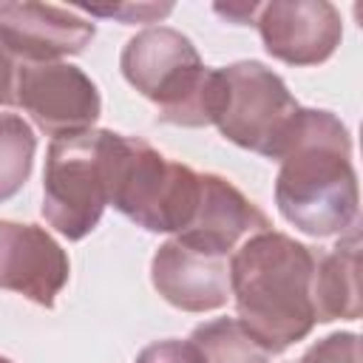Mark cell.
<instances>
[{
	"instance_id": "obj_15",
	"label": "cell",
	"mask_w": 363,
	"mask_h": 363,
	"mask_svg": "<svg viewBox=\"0 0 363 363\" xmlns=\"http://www.w3.org/2000/svg\"><path fill=\"white\" fill-rule=\"evenodd\" d=\"M34 128L20 113L0 111V204L26 187L34 167Z\"/></svg>"
},
{
	"instance_id": "obj_10",
	"label": "cell",
	"mask_w": 363,
	"mask_h": 363,
	"mask_svg": "<svg viewBox=\"0 0 363 363\" xmlns=\"http://www.w3.org/2000/svg\"><path fill=\"white\" fill-rule=\"evenodd\" d=\"M153 289L182 312H213L230 301V255L167 238L150 261Z\"/></svg>"
},
{
	"instance_id": "obj_21",
	"label": "cell",
	"mask_w": 363,
	"mask_h": 363,
	"mask_svg": "<svg viewBox=\"0 0 363 363\" xmlns=\"http://www.w3.org/2000/svg\"><path fill=\"white\" fill-rule=\"evenodd\" d=\"M0 363H14V360H9V357H3V354H0Z\"/></svg>"
},
{
	"instance_id": "obj_9",
	"label": "cell",
	"mask_w": 363,
	"mask_h": 363,
	"mask_svg": "<svg viewBox=\"0 0 363 363\" xmlns=\"http://www.w3.org/2000/svg\"><path fill=\"white\" fill-rule=\"evenodd\" d=\"M68 275V252L45 227L0 218V289L51 309Z\"/></svg>"
},
{
	"instance_id": "obj_12",
	"label": "cell",
	"mask_w": 363,
	"mask_h": 363,
	"mask_svg": "<svg viewBox=\"0 0 363 363\" xmlns=\"http://www.w3.org/2000/svg\"><path fill=\"white\" fill-rule=\"evenodd\" d=\"M264 230H272L264 210H258L224 176L201 173V190H199L193 221L176 238L221 255H233L250 235Z\"/></svg>"
},
{
	"instance_id": "obj_6",
	"label": "cell",
	"mask_w": 363,
	"mask_h": 363,
	"mask_svg": "<svg viewBox=\"0 0 363 363\" xmlns=\"http://www.w3.org/2000/svg\"><path fill=\"white\" fill-rule=\"evenodd\" d=\"M108 128L51 139L43 170V218L68 241L85 238L108 207Z\"/></svg>"
},
{
	"instance_id": "obj_5",
	"label": "cell",
	"mask_w": 363,
	"mask_h": 363,
	"mask_svg": "<svg viewBox=\"0 0 363 363\" xmlns=\"http://www.w3.org/2000/svg\"><path fill=\"white\" fill-rule=\"evenodd\" d=\"M301 105L286 82L258 60L218 68V99L213 125L218 133L264 159H281Z\"/></svg>"
},
{
	"instance_id": "obj_4",
	"label": "cell",
	"mask_w": 363,
	"mask_h": 363,
	"mask_svg": "<svg viewBox=\"0 0 363 363\" xmlns=\"http://www.w3.org/2000/svg\"><path fill=\"white\" fill-rule=\"evenodd\" d=\"M108 207L147 233L179 235L193 221L201 173L167 159L150 142L108 130L105 136Z\"/></svg>"
},
{
	"instance_id": "obj_1",
	"label": "cell",
	"mask_w": 363,
	"mask_h": 363,
	"mask_svg": "<svg viewBox=\"0 0 363 363\" xmlns=\"http://www.w3.org/2000/svg\"><path fill=\"white\" fill-rule=\"evenodd\" d=\"M275 204L312 238H343L360 227V193L349 128L323 108H301L281 153Z\"/></svg>"
},
{
	"instance_id": "obj_8",
	"label": "cell",
	"mask_w": 363,
	"mask_h": 363,
	"mask_svg": "<svg viewBox=\"0 0 363 363\" xmlns=\"http://www.w3.org/2000/svg\"><path fill=\"white\" fill-rule=\"evenodd\" d=\"M252 26H258L267 54L295 68L326 62L343 40L340 11L326 0L261 3Z\"/></svg>"
},
{
	"instance_id": "obj_7",
	"label": "cell",
	"mask_w": 363,
	"mask_h": 363,
	"mask_svg": "<svg viewBox=\"0 0 363 363\" xmlns=\"http://www.w3.org/2000/svg\"><path fill=\"white\" fill-rule=\"evenodd\" d=\"M14 108H23L45 136L60 139L94 130L102 113V96L79 65L65 60L23 62Z\"/></svg>"
},
{
	"instance_id": "obj_13",
	"label": "cell",
	"mask_w": 363,
	"mask_h": 363,
	"mask_svg": "<svg viewBox=\"0 0 363 363\" xmlns=\"http://www.w3.org/2000/svg\"><path fill=\"white\" fill-rule=\"evenodd\" d=\"M312 298L318 323L360 318V230L337 238L326 252H315Z\"/></svg>"
},
{
	"instance_id": "obj_20",
	"label": "cell",
	"mask_w": 363,
	"mask_h": 363,
	"mask_svg": "<svg viewBox=\"0 0 363 363\" xmlns=\"http://www.w3.org/2000/svg\"><path fill=\"white\" fill-rule=\"evenodd\" d=\"M258 9H261V3H227V6L216 3L213 6V11L233 26H252L258 17Z\"/></svg>"
},
{
	"instance_id": "obj_16",
	"label": "cell",
	"mask_w": 363,
	"mask_h": 363,
	"mask_svg": "<svg viewBox=\"0 0 363 363\" xmlns=\"http://www.w3.org/2000/svg\"><path fill=\"white\" fill-rule=\"evenodd\" d=\"M298 363H360V337L354 332H332L312 343Z\"/></svg>"
},
{
	"instance_id": "obj_17",
	"label": "cell",
	"mask_w": 363,
	"mask_h": 363,
	"mask_svg": "<svg viewBox=\"0 0 363 363\" xmlns=\"http://www.w3.org/2000/svg\"><path fill=\"white\" fill-rule=\"evenodd\" d=\"M91 17H108L125 26L133 23H159L173 11V3H113V6H82Z\"/></svg>"
},
{
	"instance_id": "obj_18",
	"label": "cell",
	"mask_w": 363,
	"mask_h": 363,
	"mask_svg": "<svg viewBox=\"0 0 363 363\" xmlns=\"http://www.w3.org/2000/svg\"><path fill=\"white\" fill-rule=\"evenodd\" d=\"M133 363H207L204 354L199 352V346L193 340H179V337H167V340H156L147 343Z\"/></svg>"
},
{
	"instance_id": "obj_14",
	"label": "cell",
	"mask_w": 363,
	"mask_h": 363,
	"mask_svg": "<svg viewBox=\"0 0 363 363\" xmlns=\"http://www.w3.org/2000/svg\"><path fill=\"white\" fill-rule=\"evenodd\" d=\"M190 340L199 346L207 363H269L275 357L238 318L199 323L190 332Z\"/></svg>"
},
{
	"instance_id": "obj_19",
	"label": "cell",
	"mask_w": 363,
	"mask_h": 363,
	"mask_svg": "<svg viewBox=\"0 0 363 363\" xmlns=\"http://www.w3.org/2000/svg\"><path fill=\"white\" fill-rule=\"evenodd\" d=\"M20 68H23V60H20V57L9 48V43L0 37V108H14Z\"/></svg>"
},
{
	"instance_id": "obj_11",
	"label": "cell",
	"mask_w": 363,
	"mask_h": 363,
	"mask_svg": "<svg viewBox=\"0 0 363 363\" xmlns=\"http://www.w3.org/2000/svg\"><path fill=\"white\" fill-rule=\"evenodd\" d=\"M94 34L96 26L74 9L0 0V37L23 62H57L82 54Z\"/></svg>"
},
{
	"instance_id": "obj_3",
	"label": "cell",
	"mask_w": 363,
	"mask_h": 363,
	"mask_svg": "<svg viewBox=\"0 0 363 363\" xmlns=\"http://www.w3.org/2000/svg\"><path fill=\"white\" fill-rule=\"evenodd\" d=\"M122 77L153 102L156 119L179 128L213 125L218 68H207L193 40L170 26L133 34L119 54Z\"/></svg>"
},
{
	"instance_id": "obj_2",
	"label": "cell",
	"mask_w": 363,
	"mask_h": 363,
	"mask_svg": "<svg viewBox=\"0 0 363 363\" xmlns=\"http://www.w3.org/2000/svg\"><path fill=\"white\" fill-rule=\"evenodd\" d=\"M312 281L315 250L278 230L250 235L230 255L235 318L272 354L286 352L315 329Z\"/></svg>"
}]
</instances>
